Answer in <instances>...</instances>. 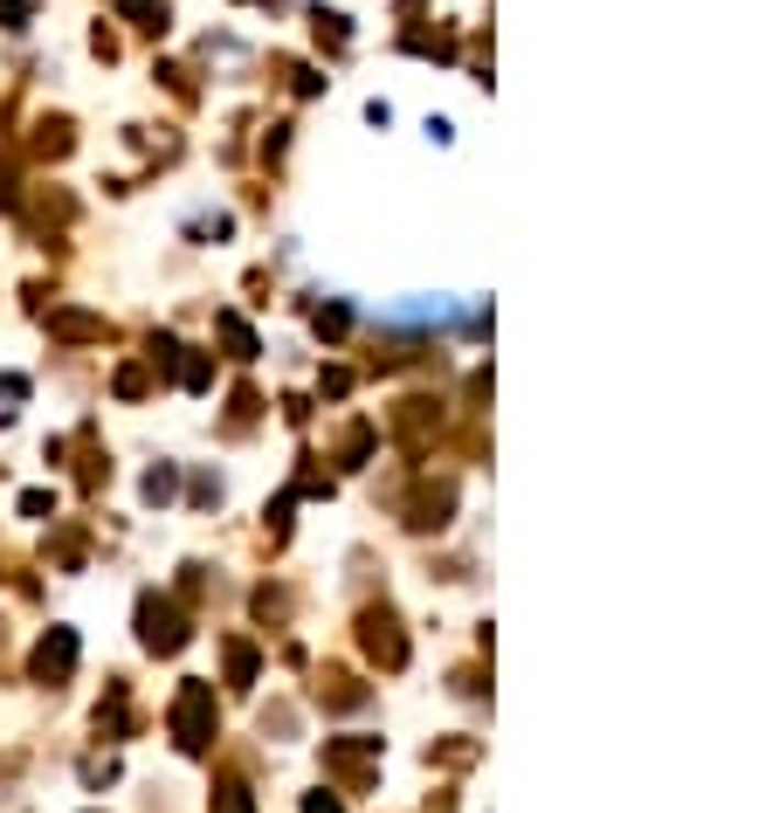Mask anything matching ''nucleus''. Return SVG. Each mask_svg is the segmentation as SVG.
<instances>
[{
    "instance_id": "obj_4",
    "label": "nucleus",
    "mask_w": 779,
    "mask_h": 813,
    "mask_svg": "<svg viewBox=\"0 0 779 813\" xmlns=\"http://www.w3.org/2000/svg\"><path fill=\"white\" fill-rule=\"evenodd\" d=\"M221 331H228V345H235V352H242V359H249V352H255V338H249V325H242V318H221Z\"/></svg>"
},
{
    "instance_id": "obj_1",
    "label": "nucleus",
    "mask_w": 779,
    "mask_h": 813,
    "mask_svg": "<svg viewBox=\"0 0 779 813\" xmlns=\"http://www.w3.org/2000/svg\"><path fill=\"white\" fill-rule=\"evenodd\" d=\"M207 724H215V690H207V683H187V690H179V703H173V730H179V745L200 751V745H207Z\"/></svg>"
},
{
    "instance_id": "obj_8",
    "label": "nucleus",
    "mask_w": 779,
    "mask_h": 813,
    "mask_svg": "<svg viewBox=\"0 0 779 813\" xmlns=\"http://www.w3.org/2000/svg\"><path fill=\"white\" fill-rule=\"evenodd\" d=\"M304 813H345V806L331 800V793H310V800H304Z\"/></svg>"
},
{
    "instance_id": "obj_7",
    "label": "nucleus",
    "mask_w": 779,
    "mask_h": 813,
    "mask_svg": "<svg viewBox=\"0 0 779 813\" xmlns=\"http://www.w3.org/2000/svg\"><path fill=\"white\" fill-rule=\"evenodd\" d=\"M0 14H8V29H21V21H29V0H0Z\"/></svg>"
},
{
    "instance_id": "obj_5",
    "label": "nucleus",
    "mask_w": 779,
    "mask_h": 813,
    "mask_svg": "<svg viewBox=\"0 0 779 813\" xmlns=\"http://www.w3.org/2000/svg\"><path fill=\"white\" fill-rule=\"evenodd\" d=\"M215 813H255V806H249V793H242V785H221V800H215Z\"/></svg>"
},
{
    "instance_id": "obj_3",
    "label": "nucleus",
    "mask_w": 779,
    "mask_h": 813,
    "mask_svg": "<svg viewBox=\"0 0 779 813\" xmlns=\"http://www.w3.org/2000/svg\"><path fill=\"white\" fill-rule=\"evenodd\" d=\"M69 662H76V641L56 627V641H42V648H35V675H42V683H56V675H69Z\"/></svg>"
},
{
    "instance_id": "obj_2",
    "label": "nucleus",
    "mask_w": 779,
    "mask_h": 813,
    "mask_svg": "<svg viewBox=\"0 0 779 813\" xmlns=\"http://www.w3.org/2000/svg\"><path fill=\"white\" fill-rule=\"evenodd\" d=\"M187 641V627H179L173 607H160V600H145V648H179Z\"/></svg>"
},
{
    "instance_id": "obj_6",
    "label": "nucleus",
    "mask_w": 779,
    "mask_h": 813,
    "mask_svg": "<svg viewBox=\"0 0 779 813\" xmlns=\"http://www.w3.org/2000/svg\"><path fill=\"white\" fill-rule=\"evenodd\" d=\"M118 8L132 14V21H152V14H160V0H118Z\"/></svg>"
}]
</instances>
